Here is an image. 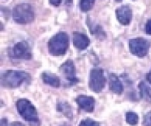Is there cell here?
<instances>
[{
	"label": "cell",
	"instance_id": "obj_5",
	"mask_svg": "<svg viewBox=\"0 0 151 126\" xmlns=\"http://www.w3.org/2000/svg\"><path fill=\"white\" fill-rule=\"evenodd\" d=\"M106 80L103 70L100 68H94L91 70L88 86L94 92L100 93L103 91L106 85Z\"/></svg>",
	"mask_w": 151,
	"mask_h": 126
},
{
	"label": "cell",
	"instance_id": "obj_23",
	"mask_svg": "<svg viewBox=\"0 0 151 126\" xmlns=\"http://www.w3.org/2000/svg\"><path fill=\"white\" fill-rule=\"evenodd\" d=\"M11 126H25V125H23V124L20 122H13V123H12Z\"/></svg>",
	"mask_w": 151,
	"mask_h": 126
},
{
	"label": "cell",
	"instance_id": "obj_17",
	"mask_svg": "<svg viewBox=\"0 0 151 126\" xmlns=\"http://www.w3.org/2000/svg\"><path fill=\"white\" fill-rule=\"evenodd\" d=\"M95 1H91V0H86V1H80V8L82 11L87 12L91 10L94 6Z\"/></svg>",
	"mask_w": 151,
	"mask_h": 126
},
{
	"label": "cell",
	"instance_id": "obj_2",
	"mask_svg": "<svg viewBox=\"0 0 151 126\" xmlns=\"http://www.w3.org/2000/svg\"><path fill=\"white\" fill-rule=\"evenodd\" d=\"M16 109L22 118L30 126H40L38 113L35 106L27 99H20L16 102Z\"/></svg>",
	"mask_w": 151,
	"mask_h": 126
},
{
	"label": "cell",
	"instance_id": "obj_16",
	"mask_svg": "<svg viewBox=\"0 0 151 126\" xmlns=\"http://www.w3.org/2000/svg\"><path fill=\"white\" fill-rule=\"evenodd\" d=\"M126 121L131 125H136L139 122V116L134 112H128L126 114Z\"/></svg>",
	"mask_w": 151,
	"mask_h": 126
},
{
	"label": "cell",
	"instance_id": "obj_8",
	"mask_svg": "<svg viewBox=\"0 0 151 126\" xmlns=\"http://www.w3.org/2000/svg\"><path fill=\"white\" fill-rule=\"evenodd\" d=\"M60 71L71 85H74L78 83V80L76 77L75 66L72 60H68L63 63L60 66Z\"/></svg>",
	"mask_w": 151,
	"mask_h": 126
},
{
	"label": "cell",
	"instance_id": "obj_1",
	"mask_svg": "<svg viewBox=\"0 0 151 126\" xmlns=\"http://www.w3.org/2000/svg\"><path fill=\"white\" fill-rule=\"evenodd\" d=\"M30 80V75L24 71L7 70L1 73V84L7 88H17Z\"/></svg>",
	"mask_w": 151,
	"mask_h": 126
},
{
	"label": "cell",
	"instance_id": "obj_25",
	"mask_svg": "<svg viewBox=\"0 0 151 126\" xmlns=\"http://www.w3.org/2000/svg\"><path fill=\"white\" fill-rule=\"evenodd\" d=\"M62 126H67V125H62Z\"/></svg>",
	"mask_w": 151,
	"mask_h": 126
},
{
	"label": "cell",
	"instance_id": "obj_12",
	"mask_svg": "<svg viewBox=\"0 0 151 126\" xmlns=\"http://www.w3.org/2000/svg\"><path fill=\"white\" fill-rule=\"evenodd\" d=\"M109 89L111 91L117 94H122L123 91V86L122 82L115 74L109 75Z\"/></svg>",
	"mask_w": 151,
	"mask_h": 126
},
{
	"label": "cell",
	"instance_id": "obj_22",
	"mask_svg": "<svg viewBox=\"0 0 151 126\" xmlns=\"http://www.w3.org/2000/svg\"><path fill=\"white\" fill-rule=\"evenodd\" d=\"M0 126H8L7 125V120L4 118H2L1 120V124H0Z\"/></svg>",
	"mask_w": 151,
	"mask_h": 126
},
{
	"label": "cell",
	"instance_id": "obj_14",
	"mask_svg": "<svg viewBox=\"0 0 151 126\" xmlns=\"http://www.w3.org/2000/svg\"><path fill=\"white\" fill-rule=\"evenodd\" d=\"M57 109L60 113L69 119H72V111L71 106L67 102H59L57 105Z\"/></svg>",
	"mask_w": 151,
	"mask_h": 126
},
{
	"label": "cell",
	"instance_id": "obj_21",
	"mask_svg": "<svg viewBox=\"0 0 151 126\" xmlns=\"http://www.w3.org/2000/svg\"><path fill=\"white\" fill-rule=\"evenodd\" d=\"M50 3L51 4H52V5L58 7V6L60 5V4L61 3V1H50Z\"/></svg>",
	"mask_w": 151,
	"mask_h": 126
},
{
	"label": "cell",
	"instance_id": "obj_6",
	"mask_svg": "<svg viewBox=\"0 0 151 126\" xmlns=\"http://www.w3.org/2000/svg\"><path fill=\"white\" fill-rule=\"evenodd\" d=\"M10 57L16 60H30L32 58V51L28 43L25 41L16 43L9 53Z\"/></svg>",
	"mask_w": 151,
	"mask_h": 126
},
{
	"label": "cell",
	"instance_id": "obj_4",
	"mask_svg": "<svg viewBox=\"0 0 151 126\" xmlns=\"http://www.w3.org/2000/svg\"><path fill=\"white\" fill-rule=\"evenodd\" d=\"M34 11L32 6L27 3H21L14 7L13 19L20 24H27L34 20Z\"/></svg>",
	"mask_w": 151,
	"mask_h": 126
},
{
	"label": "cell",
	"instance_id": "obj_19",
	"mask_svg": "<svg viewBox=\"0 0 151 126\" xmlns=\"http://www.w3.org/2000/svg\"><path fill=\"white\" fill-rule=\"evenodd\" d=\"M143 125L144 126H151V111L147 112L144 117L143 120Z\"/></svg>",
	"mask_w": 151,
	"mask_h": 126
},
{
	"label": "cell",
	"instance_id": "obj_13",
	"mask_svg": "<svg viewBox=\"0 0 151 126\" xmlns=\"http://www.w3.org/2000/svg\"><path fill=\"white\" fill-rule=\"evenodd\" d=\"M43 81L45 84L53 87H59L60 86V80L56 75L45 72L41 75Z\"/></svg>",
	"mask_w": 151,
	"mask_h": 126
},
{
	"label": "cell",
	"instance_id": "obj_10",
	"mask_svg": "<svg viewBox=\"0 0 151 126\" xmlns=\"http://www.w3.org/2000/svg\"><path fill=\"white\" fill-rule=\"evenodd\" d=\"M76 103L78 106L88 113H91L94 109L95 106V100L94 97L86 95H80L77 97Z\"/></svg>",
	"mask_w": 151,
	"mask_h": 126
},
{
	"label": "cell",
	"instance_id": "obj_24",
	"mask_svg": "<svg viewBox=\"0 0 151 126\" xmlns=\"http://www.w3.org/2000/svg\"><path fill=\"white\" fill-rule=\"evenodd\" d=\"M146 78H147V81H148V82L151 84V71H150V72H148V73L147 74V75H146Z\"/></svg>",
	"mask_w": 151,
	"mask_h": 126
},
{
	"label": "cell",
	"instance_id": "obj_7",
	"mask_svg": "<svg viewBox=\"0 0 151 126\" xmlns=\"http://www.w3.org/2000/svg\"><path fill=\"white\" fill-rule=\"evenodd\" d=\"M150 44L144 38H136L129 41L130 51L138 57H145L148 53Z\"/></svg>",
	"mask_w": 151,
	"mask_h": 126
},
{
	"label": "cell",
	"instance_id": "obj_18",
	"mask_svg": "<svg viewBox=\"0 0 151 126\" xmlns=\"http://www.w3.org/2000/svg\"><path fill=\"white\" fill-rule=\"evenodd\" d=\"M79 126H100L99 123L91 119H85L82 120Z\"/></svg>",
	"mask_w": 151,
	"mask_h": 126
},
{
	"label": "cell",
	"instance_id": "obj_3",
	"mask_svg": "<svg viewBox=\"0 0 151 126\" xmlns=\"http://www.w3.org/2000/svg\"><path fill=\"white\" fill-rule=\"evenodd\" d=\"M69 35L65 32H59L48 41L49 53L55 56H60L66 53L69 47Z\"/></svg>",
	"mask_w": 151,
	"mask_h": 126
},
{
	"label": "cell",
	"instance_id": "obj_15",
	"mask_svg": "<svg viewBox=\"0 0 151 126\" xmlns=\"http://www.w3.org/2000/svg\"><path fill=\"white\" fill-rule=\"evenodd\" d=\"M139 89L141 98L145 101L151 102V88L145 82H140L139 84Z\"/></svg>",
	"mask_w": 151,
	"mask_h": 126
},
{
	"label": "cell",
	"instance_id": "obj_11",
	"mask_svg": "<svg viewBox=\"0 0 151 126\" xmlns=\"http://www.w3.org/2000/svg\"><path fill=\"white\" fill-rule=\"evenodd\" d=\"M73 44L76 48L79 50H86L89 46L90 39L85 34L79 32H74Z\"/></svg>",
	"mask_w": 151,
	"mask_h": 126
},
{
	"label": "cell",
	"instance_id": "obj_9",
	"mask_svg": "<svg viewBox=\"0 0 151 126\" xmlns=\"http://www.w3.org/2000/svg\"><path fill=\"white\" fill-rule=\"evenodd\" d=\"M118 21L122 25H128L132 19V10L128 5H122L116 10Z\"/></svg>",
	"mask_w": 151,
	"mask_h": 126
},
{
	"label": "cell",
	"instance_id": "obj_20",
	"mask_svg": "<svg viewBox=\"0 0 151 126\" xmlns=\"http://www.w3.org/2000/svg\"><path fill=\"white\" fill-rule=\"evenodd\" d=\"M145 31L146 33L151 35V19H149L145 25Z\"/></svg>",
	"mask_w": 151,
	"mask_h": 126
}]
</instances>
